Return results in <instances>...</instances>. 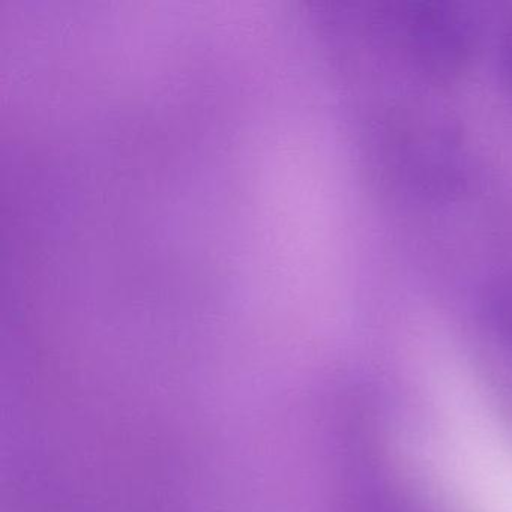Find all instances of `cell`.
I'll use <instances>...</instances> for the list:
<instances>
[{"mask_svg":"<svg viewBox=\"0 0 512 512\" xmlns=\"http://www.w3.org/2000/svg\"><path fill=\"white\" fill-rule=\"evenodd\" d=\"M503 65H505V74L508 77L509 83L512 85V37L509 40L508 46L505 49V56H503Z\"/></svg>","mask_w":512,"mask_h":512,"instance_id":"7a4b0ae2","label":"cell"},{"mask_svg":"<svg viewBox=\"0 0 512 512\" xmlns=\"http://www.w3.org/2000/svg\"><path fill=\"white\" fill-rule=\"evenodd\" d=\"M113 323H115V328H116V326H118L119 329H125V331H131V329L125 328V325H127V323H125V322H124V325H122V322H118V325H116V322H113ZM131 332H137V331H131ZM139 334H145V332H139ZM146 335H152V334H146ZM154 337H160V335H154ZM161 338H169V337H161ZM170 340H176V338H170ZM178 341H185V340H178ZM187 343H191V341H187ZM194 344H199V343H194ZM205 346H206V344H203V347H205ZM206 349H211V347L206 346Z\"/></svg>","mask_w":512,"mask_h":512,"instance_id":"3957f363","label":"cell"},{"mask_svg":"<svg viewBox=\"0 0 512 512\" xmlns=\"http://www.w3.org/2000/svg\"><path fill=\"white\" fill-rule=\"evenodd\" d=\"M410 38L422 64L451 73L466 61L470 29L466 17L452 5L422 4L410 14Z\"/></svg>","mask_w":512,"mask_h":512,"instance_id":"6da1fadb","label":"cell"}]
</instances>
